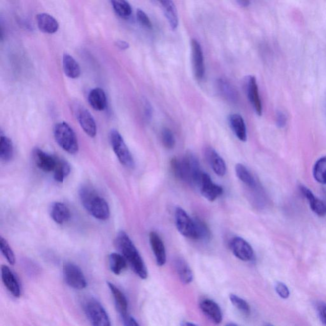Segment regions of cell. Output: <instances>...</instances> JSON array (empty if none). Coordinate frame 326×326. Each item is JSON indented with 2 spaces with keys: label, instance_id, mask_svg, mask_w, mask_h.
I'll list each match as a JSON object with an SVG mask.
<instances>
[{
  "label": "cell",
  "instance_id": "obj_2",
  "mask_svg": "<svg viewBox=\"0 0 326 326\" xmlns=\"http://www.w3.org/2000/svg\"><path fill=\"white\" fill-rule=\"evenodd\" d=\"M170 164L172 172L177 179L198 187L203 172L194 156L190 154L181 160L173 158Z\"/></svg>",
  "mask_w": 326,
  "mask_h": 326
},
{
  "label": "cell",
  "instance_id": "obj_30",
  "mask_svg": "<svg viewBox=\"0 0 326 326\" xmlns=\"http://www.w3.org/2000/svg\"><path fill=\"white\" fill-rule=\"evenodd\" d=\"M14 156V146L10 138L1 136L0 138V158L4 162H9Z\"/></svg>",
  "mask_w": 326,
  "mask_h": 326
},
{
  "label": "cell",
  "instance_id": "obj_18",
  "mask_svg": "<svg viewBox=\"0 0 326 326\" xmlns=\"http://www.w3.org/2000/svg\"><path fill=\"white\" fill-rule=\"evenodd\" d=\"M107 285L110 290L111 291L112 295H113L117 311H118L119 314L121 315L122 320H124L129 315L128 313H127L128 303H127V300L126 296H125L124 294L122 293L114 284L108 281Z\"/></svg>",
  "mask_w": 326,
  "mask_h": 326
},
{
  "label": "cell",
  "instance_id": "obj_9",
  "mask_svg": "<svg viewBox=\"0 0 326 326\" xmlns=\"http://www.w3.org/2000/svg\"><path fill=\"white\" fill-rule=\"evenodd\" d=\"M190 45H191L193 72H194L195 79L201 80L204 77L205 73L204 56H203L202 46L195 39H192Z\"/></svg>",
  "mask_w": 326,
  "mask_h": 326
},
{
  "label": "cell",
  "instance_id": "obj_29",
  "mask_svg": "<svg viewBox=\"0 0 326 326\" xmlns=\"http://www.w3.org/2000/svg\"><path fill=\"white\" fill-rule=\"evenodd\" d=\"M109 263L112 272L117 275H120L127 267L126 259L123 255L117 253L110 255Z\"/></svg>",
  "mask_w": 326,
  "mask_h": 326
},
{
  "label": "cell",
  "instance_id": "obj_32",
  "mask_svg": "<svg viewBox=\"0 0 326 326\" xmlns=\"http://www.w3.org/2000/svg\"><path fill=\"white\" fill-rule=\"evenodd\" d=\"M235 171L238 179L247 186L251 187V188H254L256 186V182H255L254 177L244 164H237L235 166Z\"/></svg>",
  "mask_w": 326,
  "mask_h": 326
},
{
  "label": "cell",
  "instance_id": "obj_41",
  "mask_svg": "<svg viewBox=\"0 0 326 326\" xmlns=\"http://www.w3.org/2000/svg\"><path fill=\"white\" fill-rule=\"evenodd\" d=\"M317 312L320 322L326 325V305L324 302H320L317 305Z\"/></svg>",
  "mask_w": 326,
  "mask_h": 326
},
{
  "label": "cell",
  "instance_id": "obj_42",
  "mask_svg": "<svg viewBox=\"0 0 326 326\" xmlns=\"http://www.w3.org/2000/svg\"><path fill=\"white\" fill-rule=\"evenodd\" d=\"M144 114L147 121H150L153 117V109L150 103L147 101L144 103Z\"/></svg>",
  "mask_w": 326,
  "mask_h": 326
},
{
  "label": "cell",
  "instance_id": "obj_13",
  "mask_svg": "<svg viewBox=\"0 0 326 326\" xmlns=\"http://www.w3.org/2000/svg\"><path fill=\"white\" fill-rule=\"evenodd\" d=\"M77 118L83 131L90 137H95L97 127L92 115L83 106H79L77 109Z\"/></svg>",
  "mask_w": 326,
  "mask_h": 326
},
{
  "label": "cell",
  "instance_id": "obj_35",
  "mask_svg": "<svg viewBox=\"0 0 326 326\" xmlns=\"http://www.w3.org/2000/svg\"><path fill=\"white\" fill-rule=\"evenodd\" d=\"M193 219H194L195 232H197V240H200V241H209L211 233L207 224L197 217Z\"/></svg>",
  "mask_w": 326,
  "mask_h": 326
},
{
  "label": "cell",
  "instance_id": "obj_12",
  "mask_svg": "<svg viewBox=\"0 0 326 326\" xmlns=\"http://www.w3.org/2000/svg\"><path fill=\"white\" fill-rule=\"evenodd\" d=\"M230 247L234 255L243 262H250L254 257L251 245L241 237H235L232 240Z\"/></svg>",
  "mask_w": 326,
  "mask_h": 326
},
{
  "label": "cell",
  "instance_id": "obj_10",
  "mask_svg": "<svg viewBox=\"0 0 326 326\" xmlns=\"http://www.w3.org/2000/svg\"><path fill=\"white\" fill-rule=\"evenodd\" d=\"M245 90H246L248 98L254 108L255 113L258 116H262L263 113L262 103V101H260L256 79L253 75H249L245 78Z\"/></svg>",
  "mask_w": 326,
  "mask_h": 326
},
{
  "label": "cell",
  "instance_id": "obj_24",
  "mask_svg": "<svg viewBox=\"0 0 326 326\" xmlns=\"http://www.w3.org/2000/svg\"><path fill=\"white\" fill-rule=\"evenodd\" d=\"M229 124L234 134L242 142L247 139V129L243 117L241 115L234 114L229 117Z\"/></svg>",
  "mask_w": 326,
  "mask_h": 326
},
{
  "label": "cell",
  "instance_id": "obj_34",
  "mask_svg": "<svg viewBox=\"0 0 326 326\" xmlns=\"http://www.w3.org/2000/svg\"><path fill=\"white\" fill-rule=\"evenodd\" d=\"M313 176L317 182L326 185V156L319 159L315 164Z\"/></svg>",
  "mask_w": 326,
  "mask_h": 326
},
{
  "label": "cell",
  "instance_id": "obj_28",
  "mask_svg": "<svg viewBox=\"0 0 326 326\" xmlns=\"http://www.w3.org/2000/svg\"><path fill=\"white\" fill-rule=\"evenodd\" d=\"M176 271L179 276L180 280L184 284L191 282L193 279V274L191 269L187 263L182 257L177 258L176 260Z\"/></svg>",
  "mask_w": 326,
  "mask_h": 326
},
{
  "label": "cell",
  "instance_id": "obj_39",
  "mask_svg": "<svg viewBox=\"0 0 326 326\" xmlns=\"http://www.w3.org/2000/svg\"><path fill=\"white\" fill-rule=\"evenodd\" d=\"M137 18L138 21L140 24L145 28L151 30L153 28L152 23H151L149 18L147 15L145 14L142 10L138 9L137 11Z\"/></svg>",
  "mask_w": 326,
  "mask_h": 326
},
{
  "label": "cell",
  "instance_id": "obj_45",
  "mask_svg": "<svg viewBox=\"0 0 326 326\" xmlns=\"http://www.w3.org/2000/svg\"><path fill=\"white\" fill-rule=\"evenodd\" d=\"M237 2L242 7H247L250 4L249 0H237Z\"/></svg>",
  "mask_w": 326,
  "mask_h": 326
},
{
  "label": "cell",
  "instance_id": "obj_36",
  "mask_svg": "<svg viewBox=\"0 0 326 326\" xmlns=\"http://www.w3.org/2000/svg\"><path fill=\"white\" fill-rule=\"evenodd\" d=\"M0 250L9 264L14 265L15 263L14 253L6 240L2 236L0 237Z\"/></svg>",
  "mask_w": 326,
  "mask_h": 326
},
{
  "label": "cell",
  "instance_id": "obj_1",
  "mask_svg": "<svg viewBox=\"0 0 326 326\" xmlns=\"http://www.w3.org/2000/svg\"><path fill=\"white\" fill-rule=\"evenodd\" d=\"M116 245L125 259L131 265L135 273L142 279L147 278L148 272L145 263L126 232L121 231L117 233Z\"/></svg>",
  "mask_w": 326,
  "mask_h": 326
},
{
  "label": "cell",
  "instance_id": "obj_7",
  "mask_svg": "<svg viewBox=\"0 0 326 326\" xmlns=\"http://www.w3.org/2000/svg\"><path fill=\"white\" fill-rule=\"evenodd\" d=\"M63 274L65 281L71 288L81 290L87 287V281L82 271L74 263H65Z\"/></svg>",
  "mask_w": 326,
  "mask_h": 326
},
{
  "label": "cell",
  "instance_id": "obj_33",
  "mask_svg": "<svg viewBox=\"0 0 326 326\" xmlns=\"http://www.w3.org/2000/svg\"><path fill=\"white\" fill-rule=\"evenodd\" d=\"M112 7L119 17L128 18L132 14L131 5L126 0H111Z\"/></svg>",
  "mask_w": 326,
  "mask_h": 326
},
{
  "label": "cell",
  "instance_id": "obj_37",
  "mask_svg": "<svg viewBox=\"0 0 326 326\" xmlns=\"http://www.w3.org/2000/svg\"><path fill=\"white\" fill-rule=\"evenodd\" d=\"M229 299H230L232 304L234 307L238 309L240 311L243 313L244 314L249 315L250 313V308L248 302L244 299L240 298L235 294H230L229 296Z\"/></svg>",
  "mask_w": 326,
  "mask_h": 326
},
{
  "label": "cell",
  "instance_id": "obj_5",
  "mask_svg": "<svg viewBox=\"0 0 326 326\" xmlns=\"http://www.w3.org/2000/svg\"><path fill=\"white\" fill-rule=\"evenodd\" d=\"M84 312L91 324L95 326H110L111 325L108 315L100 302L90 298L85 302Z\"/></svg>",
  "mask_w": 326,
  "mask_h": 326
},
{
  "label": "cell",
  "instance_id": "obj_3",
  "mask_svg": "<svg viewBox=\"0 0 326 326\" xmlns=\"http://www.w3.org/2000/svg\"><path fill=\"white\" fill-rule=\"evenodd\" d=\"M80 200L83 207L98 220L105 221L110 217L108 203L95 189L88 186H83L79 190Z\"/></svg>",
  "mask_w": 326,
  "mask_h": 326
},
{
  "label": "cell",
  "instance_id": "obj_16",
  "mask_svg": "<svg viewBox=\"0 0 326 326\" xmlns=\"http://www.w3.org/2000/svg\"><path fill=\"white\" fill-rule=\"evenodd\" d=\"M149 241L156 263L158 266L162 267L166 262V249L162 240L157 233L153 231L149 234Z\"/></svg>",
  "mask_w": 326,
  "mask_h": 326
},
{
  "label": "cell",
  "instance_id": "obj_11",
  "mask_svg": "<svg viewBox=\"0 0 326 326\" xmlns=\"http://www.w3.org/2000/svg\"><path fill=\"white\" fill-rule=\"evenodd\" d=\"M198 187H200L203 197L210 202H213L223 193V189L219 185L213 183L210 177L204 172L202 174Z\"/></svg>",
  "mask_w": 326,
  "mask_h": 326
},
{
  "label": "cell",
  "instance_id": "obj_25",
  "mask_svg": "<svg viewBox=\"0 0 326 326\" xmlns=\"http://www.w3.org/2000/svg\"><path fill=\"white\" fill-rule=\"evenodd\" d=\"M51 216L57 224H62L67 223L70 219L69 208L64 203H53L51 207Z\"/></svg>",
  "mask_w": 326,
  "mask_h": 326
},
{
  "label": "cell",
  "instance_id": "obj_43",
  "mask_svg": "<svg viewBox=\"0 0 326 326\" xmlns=\"http://www.w3.org/2000/svg\"><path fill=\"white\" fill-rule=\"evenodd\" d=\"M276 124L279 127H284L286 124V117L285 115L281 112H279L276 118Z\"/></svg>",
  "mask_w": 326,
  "mask_h": 326
},
{
  "label": "cell",
  "instance_id": "obj_17",
  "mask_svg": "<svg viewBox=\"0 0 326 326\" xmlns=\"http://www.w3.org/2000/svg\"><path fill=\"white\" fill-rule=\"evenodd\" d=\"M2 278L8 291L15 298L20 296V289L16 277L7 266H2Z\"/></svg>",
  "mask_w": 326,
  "mask_h": 326
},
{
  "label": "cell",
  "instance_id": "obj_31",
  "mask_svg": "<svg viewBox=\"0 0 326 326\" xmlns=\"http://www.w3.org/2000/svg\"><path fill=\"white\" fill-rule=\"evenodd\" d=\"M70 166L69 163L62 159L56 157V164L54 170V179L62 183L65 177L70 173Z\"/></svg>",
  "mask_w": 326,
  "mask_h": 326
},
{
  "label": "cell",
  "instance_id": "obj_19",
  "mask_svg": "<svg viewBox=\"0 0 326 326\" xmlns=\"http://www.w3.org/2000/svg\"><path fill=\"white\" fill-rule=\"evenodd\" d=\"M205 156L213 171L218 176L223 177L226 173V165L220 155L212 148L208 147L205 150Z\"/></svg>",
  "mask_w": 326,
  "mask_h": 326
},
{
  "label": "cell",
  "instance_id": "obj_44",
  "mask_svg": "<svg viewBox=\"0 0 326 326\" xmlns=\"http://www.w3.org/2000/svg\"><path fill=\"white\" fill-rule=\"evenodd\" d=\"M116 45L121 50H126L129 47V44L123 40H117Z\"/></svg>",
  "mask_w": 326,
  "mask_h": 326
},
{
  "label": "cell",
  "instance_id": "obj_22",
  "mask_svg": "<svg viewBox=\"0 0 326 326\" xmlns=\"http://www.w3.org/2000/svg\"><path fill=\"white\" fill-rule=\"evenodd\" d=\"M302 194L307 198L309 203L310 208L315 214L324 217L326 215V205L322 201L315 197L311 190L304 186L301 187Z\"/></svg>",
  "mask_w": 326,
  "mask_h": 326
},
{
  "label": "cell",
  "instance_id": "obj_6",
  "mask_svg": "<svg viewBox=\"0 0 326 326\" xmlns=\"http://www.w3.org/2000/svg\"><path fill=\"white\" fill-rule=\"evenodd\" d=\"M110 141L115 154L122 165L128 168H134L135 162L132 153L124 142L123 138L117 130H112L110 134Z\"/></svg>",
  "mask_w": 326,
  "mask_h": 326
},
{
  "label": "cell",
  "instance_id": "obj_23",
  "mask_svg": "<svg viewBox=\"0 0 326 326\" xmlns=\"http://www.w3.org/2000/svg\"><path fill=\"white\" fill-rule=\"evenodd\" d=\"M163 7L165 17L171 30H176L179 25L178 13L172 0H157Z\"/></svg>",
  "mask_w": 326,
  "mask_h": 326
},
{
  "label": "cell",
  "instance_id": "obj_14",
  "mask_svg": "<svg viewBox=\"0 0 326 326\" xmlns=\"http://www.w3.org/2000/svg\"><path fill=\"white\" fill-rule=\"evenodd\" d=\"M34 159L36 166L41 171L49 173L54 171L56 164V157L48 155L43 150L36 149L34 151Z\"/></svg>",
  "mask_w": 326,
  "mask_h": 326
},
{
  "label": "cell",
  "instance_id": "obj_38",
  "mask_svg": "<svg viewBox=\"0 0 326 326\" xmlns=\"http://www.w3.org/2000/svg\"><path fill=\"white\" fill-rule=\"evenodd\" d=\"M161 141H162L164 147L167 149H172L176 145V138H175L173 132L168 127H164L161 131Z\"/></svg>",
  "mask_w": 326,
  "mask_h": 326
},
{
  "label": "cell",
  "instance_id": "obj_27",
  "mask_svg": "<svg viewBox=\"0 0 326 326\" xmlns=\"http://www.w3.org/2000/svg\"><path fill=\"white\" fill-rule=\"evenodd\" d=\"M62 64L65 75L70 79H77L80 75V68L75 59L69 54H64Z\"/></svg>",
  "mask_w": 326,
  "mask_h": 326
},
{
  "label": "cell",
  "instance_id": "obj_4",
  "mask_svg": "<svg viewBox=\"0 0 326 326\" xmlns=\"http://www.w3.org/2000/svg\"><path fill=\"white\" fill-rule=\"evenodd\" d=\"M55 140L62 149L74 155L79 150V143L74 130L66 122L57 124L54 129Z\"/></svg>",
  "mask_w": 326,
  "mask_h": 326
},
{
  "label": "cell",
  "instance_id": "obj_26",
  "mask_svg": "<svg viewBox=\"0 0 326 326\" xmlns=\"http://www.w3.org/2000/svg\"><path fill=\"white\" fill-rule=\"evenodd\" d=\"M90 105L98 111H102L106 106V97L105 92L101 88L93 89L88 96Z\"/></svg>",
  "mask_w": 326,
  "mask_h": 326
},
{
  "label": "cell",
  "instance_id": "obj_20",
  "mask_svg": "<svg viewBox=\"0 0 326 326\" xmlns=\"http://www.w3.org/2000/svg\"><path fill=\"white\" fill-rule=\"evenodd\" d=\"M218 89L220 95L229 102L236 103L239 100V95L236 88L226 79L221 78L218 80Z\"/></svg>",
  "mask_w": 326,
  "mask_h": 326
},
{
  "label": "cell",
  "instance_id": "obj_40",
  "mask_svg": "<svg viewBox=\"0 0 326 326\" xmlns=\"http://www.w3.org/2000/svg\"><path fill=\"white\" fill-rule=\"evenodd\" d=\"M275 291L278 295L282 299H288L290 296V292H289L288 287L282 282L276 283Z\"/></svg>",
  "mask_w": 326,
  "mask_h": 326
},
{
  "label": "cell",
  "instance_id": "obj_21",
  "mask_svg": "<svg viewBox=\"0 0 326 326\" xmlns=\"http://www.w3.org/2000/svg\"><path fill=\"white\" fill-rule=\"evenodd\" d=\"M39 30L48 34L56 33L59 29V23L52 15L46 13H41L36 16Z\"/></svg>",
  "mask_w": 326,
  "mask_h": 326
},
{
  "label": "cell",
  "instance_id": "obj_15",
  "mask_svg": "<svg viewBox=\"0 0 326 326\" xmlns=\"http://www.w3.org/2000/svg\"><path fill=\"white\" fill-rule=\"evenodd\" d=\"M200 309L203 314L209 319L211 321L216 324H220L223 320V314L221 308L213 300L206 299L200 302Z\"/></svg>",
  "mask_w": 326,
  "mask_h": 326
},
{
  "label": "cell",
  "instance_id": "obj_8",
  "mask_svg": "<svg viewBox=\"0 0 326 326\" xmlns=\"http://www.w3.org/2000/svg\"><path fill=\"white\" fill-rule=\"evenodd\" d=\"M176 224L177 229L182 235L190 239L197 240L194 219L181 208H177L176 210Z\"/></svg>",
  "mask_w": 326,
  "mask_h": 326
}]
</instances>
